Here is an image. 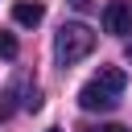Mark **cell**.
I'll list each match as a JSON object with an SVG mask.
<instances>
[{
  "mask_svg": "<svg viewBox=\"0 0 132 132\" xmlns=\"http://www.w3.org/2000/svg\"><path fill=\"white\" fill-rule=\"evenodd\" d=\"M124 87H128V74H124L120 66H99V74H95L91 82H82L78 107H82V111H111L116 99L124 95Z\"/></svg>",
  "mask_w": 132,
  "mask_h": 132,
  "instance_id": "1",
  "label": "cell"
},
{
  "mask_svg": "<svg viewBox=\"0 0 132 132\" xmlns=\"http://www.w3.org/2000/svg\"><path fill=\"white\" fill-rule=\"evenodd\" d=\"M91 50H95V33H91L82 21H70V25H62V29H58V37H54V58H58L62 66H74V62H82Z\"/></svg>",
  "mask_w": 132,
  "mask_h": 132,
  "instance_id": "2",
  "label": "cell"
},
{
  "mask_svg": "<svg viewBox=\"0 0 132 132\" xmlns=\"http://www.w3.org/2000/svg\"><path fill=\"white\" fill-rule=\"evenodd\" d=\"M103 29L116 33V37L132 33V0H111V4L103 8Z\"/></svg>",
  "mask_w": 132,
  "mask_h": 132,
  "instance_id": "3",
  "label": "cell"
},
{
  "mask_svg": "<svg viewBox=\"0 0 132 132\" xmlns=\"http://www.w3.org/2000/svg\"><path fill=\"white\" fill-rule=\"evenodd\" d=\"M12 21L25 25V29H37V25L45 21V4H37V0H16V4H12Z\"/></svg>",
  "mask_w": 132,
  "mask_h": 132,
  "instance_id": "4",
  "label": "cell"
},
{
  "mask_svg": "<svg viewBox=\"0 0 132 132\" xmlns=\"http://www.w3.org/2000/svg\"><path fill=\"white\" fill-rule=\"evenodd\" d=\"M0 58H16V37L12 33H0Z\"/></svg>",
  "mask_w": 132,
  "mask_h": 132,
  "instance_id": "5",
  "label": "cell"
},
{
  "mask_svg": "<svg viewBox=\"0 0 132 132\" xmlns=\"http://www.w3.org/2000/svg\"><path fill=\"white\" fill-rule=\"evenodd\" d=\"M87 132H128V128H120V124H99V128H87Z\"/></svg>",
  "mask_w": 132,
  "mask_h": 132,
  "instance_id": "6",
  "label": "cell"
},
{
  "mask_svg": "<svg viewBox=\"0 0 132 132\" xmlns=\"http://www.w3.org/2000/svg\"><path fill=\"white\" fill-rule=\"evenodd\" d=\"M128 62H132V41H128Z\"/></svg>",
  "mask_w": 132,
  "mask_h": 132,
  "instance_id": "7",
  "label": "cell"
},
{
  "mask_svg": "<svg viewBox=\"0 0 132 132\" xmlns=\"http://www.w3.org/2000/svg\"><path fill=\"white\" fill-rule=\"evenodd\" d=\"M50 132H58V128H50Z\"/></svg>",
  "mask_w": 132,
  "mask_h": 132,
  "instance_id": "8",
  "label": "cell"
}]
</instances>
